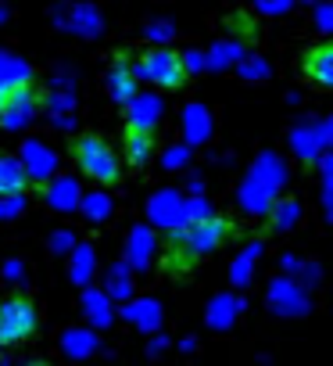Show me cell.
<instances>
[{
    "mask_svg": "<svg viewBox=\"0 0 333 366\" xmlns=\"http://www.w3.org/2000/svg\"><path fill=\"white\" fill-rule=\"evenodd\" d=\"M136 76H143L147 83L161 86V90H183L187 79H190V69L183 61L180 51L173 47H147L140 58H136Z\"/></svg>",
    "mask_w": 333,
    "mask_h": 366,
    "instance_id": "5",
    "label": "cell"
},
{
    "mask_svg": "<svg viewBox=\"0 0 333 366\" xmlns=\"http://www.w3.org/2000/svg\"><path fill=\"white\" fill-rule=\"evenodd\" d=\"M237 234V223L226 219V216H198V219H187L183 227H176L161 244V266L165 273H190L201 259L215 255L219 248H226Z\"/></svg>",
    "mask_w": 333,
    "mask_h": 366,
    "instance_id": "1",
    "label": "cell"
},
{
    "mask_svg": "<svg viewBox=\"0 0 333 366\" xmlns=\"http://www.w3.org/2000/svg\"><path fill=\"white\" fill-rule=\"evenodd\" d=\"M36 187L29 169L22 165V158L8 154V151H0V198H22Z\"/></svg>",
    "mask_w": 333,
    "mask_h": 366,
    "instance_id": "8",
    "label": "cell"
},
{
    "mask_svg": "<svg viewBox=\"0 0 333 366\" xmlns=\"http://www.w3.org/2000/svg\"><path fill=\"white\" fill-rule=\"evenodd\" d=\"M108 90L115 97V104L122 108H133L140 101V90H136V72H133V61L125 54H115L111 58V69H108Z\"/></svg>",
    "mask_w": 333,
    "mask_h": 366,
    "instance_id": "7",
    "label": "cell"
},
{
    "mask_svg": "<svg viewBox=\"0 0 333 366\" xmlns=\"http://www.w3.org/2000/svg\"><path fill=\"white\" fill-rule=\"evenodd\" d=\"M40 327V309L33 302V295L26 291H11L0 295V348H15L26 345Z\"/></svg>",
    "mask_w": 333,
    "mask_h": 366,
    "instance_id": "3",
    "label": "cell"
},
{
    "mask_svg": "<svg viewBox=\"0 0 333 366\" xmlns=\"http://www.w3.org/2000/svg\"><path fill=\"white\" fill-rule=\"evenodd\" d=\"M154 154V129L147 122H129L125 126V162L129 169H143Z\"/></svg>",
    "mask_w": 333,
    "mask_h": 366,
    "instance_id": "9",
    "label": "cell"
},
{
    "mask_svg": "<svg viewBox=\"0 0 333 366\" xmlns=\"http://www.w3.org/2000/svg\"><path fill=\"white\" fill-rule=\"evenodd\" d=\"M43 108V86L33 76H22L0 90V129H22Z\"/></svg>",
    "mask_w": 333,
    "mask_h": 366,
    "instance_id": "4",
    "label": "cell"
},
{
    "mask_svg": "<svg viewBox=\"0 0 333 366\" xmlns=\"http://www.w3.org/2000/svg\"><path fill=\"white\" fill-rule=\"evenodd\" d=\"M68 154H72V162L79 165V172H83L86 179L104 183V187H118L122 176H125L122 158H118V154L111 151V144H108L104 137H97V133H79V137H72Z\"/></svg>",
    "mask_w": 333,
    "mask_h": 366,
    "instance_id": "2",
    "label": "cell"
},
{
    "mask_svg": "<svg viewBox=\"0 0 333 366\" xmlns=\"http://www.w3.org/2000/svg\"><path fill=\"white\" fill-rule=\"evenodd\" d=\"M301 72L308 83H315L319 90H329L333 86V44L329 40H319L312 47H304L301 54Z\"/></svg>",
    "mask_w": 333,
    "mask_h": 366,
    "instance_id": "6",
    "label": "cell"
}]
</instances>
